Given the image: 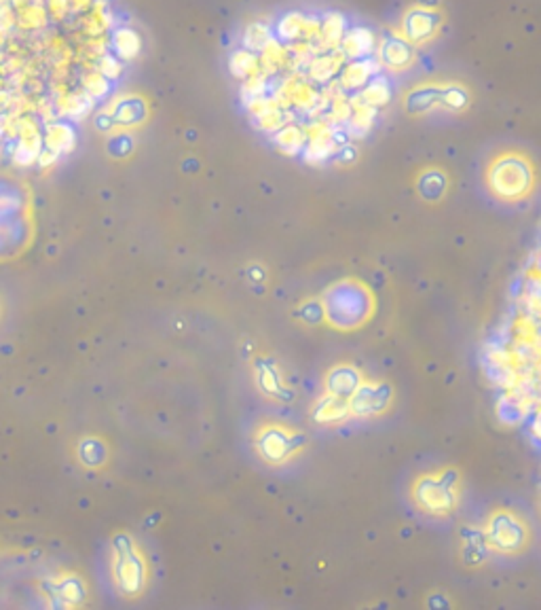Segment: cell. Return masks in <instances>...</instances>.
<instances>
[{
    "instance_id": "1",
    "label": "cell",
    "mask_w": 541,
    "mask_h": 610,
    "mask_svg": "<svg viewBox=\"0 0 541 610\" xmlns=\"http://www.w3.org/2000/svg\"><path fill=\"white\" fill-rule=\"evenodd\" d=\"M531 180L533 176H531L527 161L514 155L501 157L489 172V182L493 191L506 199H516L525 195L531 189Z\"/></svg>"
},
{
    "instance_id": "2",
    "label": "cell",
    "mask_w": 541,
    "mask_h": 610,
    "mask_svg": "<svg viewBox=\"0 0 541 610\" xmlns=\"http://www.w3.org/2000/svg\"><path fill=\"white\" fill-rule=\"evenodd\" d=\"M326 307H328V316L334 320V324H338V326H353L362 318H366L368 301H366V293L360 287L345 284V293H343V287H336L328 295V305Z\"/></svg>"
},
{
    "instance_id": "3",
    "label": "cell",
    "mask_w": 541,
    "mask_h": 610,
    "mask_svg": "<svg viewBox=\"0 0 541 610\" xmlns=\"http://www.w3.org/2000/svg\"><path fill=\"white\" fill-rule=\"evenodd\" d=\"M435 23H438L435 13L416 6V9L406 13L404 23H402L404 38L410 43H423L435 32Z\"/></svg>"
},
{
    "instance_id": "4",
    "label": "cell",
    "mask_w": 541,
    "mask_h": 610,
    "mask_svg": "<svg viewBox=\"0 0 541 610\" xmlns=\"http://www.w3.org/2000/svg\"><path fill=\"white\" fill-rule=\"evenodd\" d=\"M418 502L429 511H448L452 504V492L438 481H421L416 489Z\"/></svg>"
},
{
    "instance_id": "5",
    "label": "cell",
    "mask_w": 541,
    "mask_h": 610,
    "mask_svg": "<svg viewBox=\"0 0 541 610\" xmlns=\"http://www.w3.org/2000/svg\"><path fill=\"white\" fill-rule=\"evenodd\" d=\"M491 540L501 549H514L523 540V530L512 517L497 515L495 521L491 523Z\"/></svg>"
},
{
    "instance_id": "6",
    "label": "cell",
    "mask_w": 541,
    "mask_h": 610,
    "mask_svg": "<svg viewBox=\"0 0 541 610\" xmlns=\"http://www.w3.org/2000/svg\"><path fill=\"white\" fill-rule=\"evenodd\" d=\"M341 43H343V53L349 57H366L375 49V36L370 30H364V28L345 32Z\"/></svg>"
},
{
    "instance_id": "7",
    "label": "cell",
    "mask_w": 541,
    "mask_h": 610,
    "mask_svg": "<svg viewBox=\"0 0 541 610\" xmlns=\"http://www.w3.org/2000/svg\"><path fill=\"white\" fill-rule=\"evenodd\" d=\"M343 60H345V53L343 51H326L321 55H317L313 62H311V77L317 81V83H328L332 79V74L338 72V68L343 66Z\"/></svg>"
},
{
    "instance_id": "8",
    "label": "cell",
    "mask_w": 541,
    "mask_h": 610,
    "mask_svg": "<svg viewBox=\"0 0 541 610\" xmlns=\"http://www.w3.org/2000/svg\"><path fill=\"white\" fill-rule=\"evenodd\" d=\"M315 89L300 81H287L281 87V104H294L298 109H309L315 104Z\"/></svg>"
},
{
    "instance_id": "9",
    "label": "cell",
    "mask_w": 541,
    "mask_h": 610,
    "mask_svg": "<svg viewBox=\"0 0 541 610\" xmlns=\"http://www.w3.org/2000/svg\"><path fill=\"white\" fill-rule=\"evenodd\" d=\"M379 53H381V62L394 70H404L406 66H410V62H412V51H410L408 43L398 40V38L387 40Z\"/></svg>"
},
{
    "instance_id": "10",
    "label": "cell",
    "mask_w": 541,
    "mask_h": 610,
    "mask_svg": "<svg viewBox=\"0 0 541 610\" xmlns=\"http://www.w3.org/2000/svg\"><path fill=\"white\" fill-rule=\"evenodd\" d=\"M372 66L370 62H353L349 66L343 68L341 72V85L347 87V89H360L368 83L370 79V72H372Z\"/></svg>"
},
{
    "instance_id": "11",
    "label": "cell",
    "mask_w": 541,
    "mask_h": 610,
    "mask_svg": "<svg viewBox=\"0 0 541 610\" xmlns=\"http://www.w3.org/2000/svg\"><path fill=\"white\" fill-rule=\"evenodd\" d=\"M231 70L239 79H250L258 74V60L252 51H237L231 60Z\"/></svg>"
},
{
    "instance_id": "12",
    "label": "cell",
    "mask_w": 541,
    "mask_h": 610,
    "mask_svg": "<svg viewBox=\"0 0 541 610\" xmlns=\"http://www.w3.org/2000/svg\"><path fill=\"white\" fill-rule=\"evenodd\" d=\"M319 36H321L324 43L330 45V47L338 45V43L343 40V36H345V19H343L338 13L328 15L326 21H324L321 28H319Z\"/></svg>"
},
{
    "instance_id": "13",
    "label": "cell",
    "mask_w": 541,
    "mask_h": 610,
    "mask_svg": "<svg viewBox=\"0 0 541 610\" xmlns=\"http://www.w3.org/2000/svg\"><path fill=\"white\" fill-rule=\"evenodd\" d=\"M383 401H381V390L377 388H362L353 394V403L351 407H355V411L360 414H370L381 409Z\"/></svg>"
},
{
    "instance_id": "14",
    "label": "cell",
    "mask_w": 541,
    "mask_h": 610,
    "mask_svg": "<svg viewBox=\"0 0 541 610\" xmlns=\"http://www.w3.org/2000/svg\"><path fill=\"white\" fill-rule=\"evenodd\" d=\"M285 57H287V51H285L279 43H275L273 38H270L269 45L261 51V64H263V68L269 70V72L279 70V68L285 64Z\"/></svg>"
},
{
    "instance_id": "15",
    "label": "cell",
    "mask_w": 541,
    "mask_h": 610,
    "mask_svg": "<svg viewBox=\"0 0 541 610\" xmlns=\"http://www.w3.org/2000/svg\"><path fill=\"white\" fill-rule=\"evenodd\" d=\"M389 98H392L389 85H387L385 81H381V79L372 81V83L364 89V94H362V100H364L368 106H383V104L389 102Z\"/></svg>"
},
{
    "instance_id": "16",
    "label": "cell",
    "mask_w": 541,
    "mask_h": 610,
    "mask_svg": "<svg viewBox=\"0 0 541 610\" xmlns=\"http://www.w3.org/2000/svg\"><path fill=\"white\" fill-rule=\"evenodd\" d=\"M244 43H246L248 51H263L270 43L269 28H267V26H261V23H252V26L246 30Z\"/></svg>"
},
{
    "instance_id": "17",
    "label": "cell",
    "mask_w": 541,
    "mask_h": 610,
    "mask_svg": "<svg viewBox=\"0 0 541 610\" xmlns=\"http://www.w3.org/2000/svg\"><path fill=\"white\" fill-rule=\"evenodd\" d=\"M304 143V134L294 128V126H287V128H281L277 132V145L279 149H283L285 152H294L298 151Z\"/></svg>"
},
{
    "instance_id": "18",
    "label": "cell",
    "mask_w": 541,
    "mask_h": 610,
    "mask_svg": "<svg viewBox=\"0 0 541 610\" xmlns=\"http://www.w3.org/2000/svg\"><path fill=\"white\" fill-rule=\"evenodd\" d=\"M285 450H287V439L283 437V433L270 431L265 437V454L273 460H279L285 454Z\"/></svg>"
},
{
    "instance_id": "19",
    "label": "cell",
    "mask_w": 541,
    "mask_h": 610,
    "mask_svg": "<svg viewBox=\"0 0 541 610\" xmlns=\"http://www.w3.org/2000/svg\"><path fill=\"white\" fill-rule=\"evenodd\" d=\"M263 94H265V79H263L261 74L246 79V85H244V98H246V102H248V104H250V102H254V100H258V98H263Z\"/></svg>"
},
{
    "instance_id": "20",
    "label": "cell",
    "mask_w": 541,
    "mask_h": 610,
    "mask_svg": "<svg viewBox=\"0 0 541 610\" xmlns=\"http://www.w3.org/2000/svg\"><path fill=\"white\" fill-rule=\"evenodd\" d=\"M117 47L121 51L123 57H132L134 53H137V38L132 32H119L117 34Z\"/></svg>"
},
{
    "instance_id": "21",
    "label": "cell",
    "mask_w": 541,
    "mask_h": 610,
    "mask_svg": "<svg viewBox=\"0 0 541 610\" xmlns=\"http://www.w3.org/2000/svg\"><path fill=\"white\" fill-rule=\"evenodd\" d=\"M319 411H326V416H321L319 420H338L345 414V405L338 403L336 399H330L319 407Z\"/></svg>"
},
{
    "instance_id": "22",
    "label": "cell",
    "mask_w": 541,
    "mask_h": 610,
    "mask_svg": "<svg viewBox=\"0 0 541 610\" xmlns=\"http://www.w3.org/2000/svg\"><path fill=\"white\" fill-rule=\"evenodd\" d=\"M444 102H446V106H450V109H461L463 104H465V100H467V96H465V92L463 89H459V87H448V92L444 94V98H442Z\"/></svg>"
},
{
    "instance_id": "23",
    "label": "cell",
    "mask_w": 541,
    "mask_h": 610,
    "mask_svg": "<svg viewBox=\"0 0 541 610\" xmlns=\"http://www.w3.org/2000/svg\"><path fill=\"white\" fill-rule=\"evenodd\" d=\"M87 89H89L91 94L100 96V94H102V92L106 89V83H104L102 74H91V77L87 79Z\"/></svg>"
},
{
    "instance_id": "24",
    "label": "cell",
    "mask_w": 541,
    "mask_h": 610,
    "mask_svg": "<svg viewBox=\"0 0 541 610\" xmlns=\"http://www.w3.org/2000/svg\"><path fill=\"white\" fill-rule=\"evenodd\" d=\"M119 70H121V68H119V64H117L113 57H104L102 64H100V72H104V74H108V77H115Z\"/></svg>"
}]
</instances>
